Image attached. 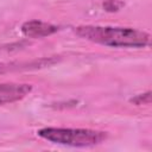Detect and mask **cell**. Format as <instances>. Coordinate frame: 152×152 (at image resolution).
Masks as SVG:
<instances>
[{
	"label": "cell",
	"instance_id": "5b68a950",
	"mask_svg": "<svg viewBox=\"0 0 152 152\" xmlns=\"http://www.w3.org/2000/svg\"><path fill=\"white\" fill-rule=\"evenodd\" d=\"M131 103H134L137 106H141V104H150L151 102V91H146L144 94H139L135 95L134 97H132L129 100Z\"/></svg>",
	"mask_w": 152,
	"mask_h": 152
},
{
	"label": "cell",
	"instance_id": "6da1fadb",
	"mask_svg": "<svg viewBox=\"0 0 152 152\" xmlns=\"http://www.w3.org/2000/svg\"><path fill=\"white\" fill-rule=\"evenodd\" d=\"M75 33L83 39L109 48L140 49L148 46L151 42L147 32L133 27L81 25L75 27Z\"/></svg>",
	"mask_w": 152,
	"mask_h": 152
},
{
	"label": "cell",
	"instance_id": "7a4b0ae2",
	"mask_svg": "<svg viewBox=\"0 0 152 152\" xmlns=\"http://www.w3.org/2000/svg\"><path fill=\"white\" fill-rule=\"evenodd\" d=\"M37 134L52 142L71 147H89L101 144L107 139L103 131L89 128H63V127H44L38 129Z\"/></svg>",
	"mask_w": 152,
	"mask_h": 152
},
{
	"label": "cell",
	"instance_id": "3957f363",
	"mask_svg": "<svg viewBox=\"0 0 152 152\" xmlns=\"http://www.w3.org/2000/svg\"><path fill=\"white\" fill-rule=\"evenodd\" d=\"M32 90V86L27 83H0V104L13 103L25 99Z\"/></svg>",
	"mask_w": 152,
	"mask_h": 152
},
{
	"label": "cell",
	"instance_id": "8992f818",
	"mask_svg": "<svg viewBox=\"0 0 152 152\" xmlns=\"http://www.w3.org/2000/svg\"><path fill=\"white\" fill-rule=\"evenodd\" d=\"M122 5H124V4L120 2L119 0H106V2L103 4V7H104L107 11L113 12V11H118V10H120Z\"/></svg>",
	"mask_w": 152,
	"mask_h": 152
},
{
	"label": "cell",
	"instance_id": "277c9868",
	"mask_svg": "<svg viewBox=\"0 0 152 152\" xmlns=\"http://www.w3.org/2000/svg\"><path fill=\"white\" fill-rule=\"evenodd\" d=\"M58 31V26L40 21V20H28L21 25V32L28 38H43L51 36Z\"/></svg>",
	"mask_w": 152,
	"mask_h": 152
}]
</instances>
